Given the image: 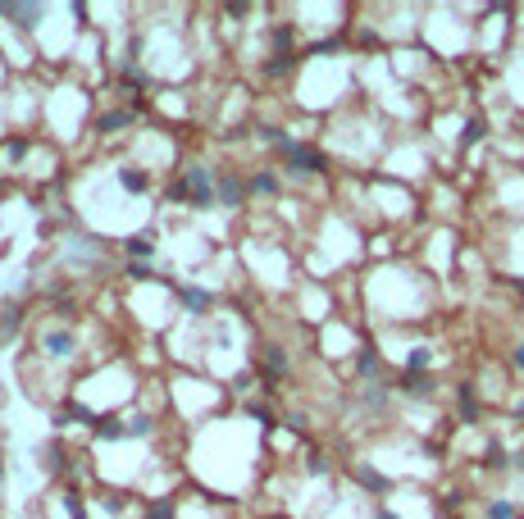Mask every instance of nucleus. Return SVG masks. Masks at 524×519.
<instances>
[{"label":"nucleus","instance_id":"obj_1","mask_svg":"<svg viewBox=\"0 0 524 519\" xmlns=\"http://www.w3.org/2000/svg\"><path fill=\"white\" fill-rule=\"evenodd\" d=\"M178 196H192V201H201V206H206L210 201V192H215V187H210V178H206V169H187V178L183 183L174 187Z\"/></svg>","mask_w":524,"mask_h":519},{"label":"nucleus","instance_id":"obj_2","mask_svg":"<svg viewBox=\"0 0 524 519\" xmlns=\"http://www.w3.org/2000/svg\"><path fill=\"white\" fill-rule=\"evenodd\" d=\"M283 151L292 155L296 169H319V155H315V151H306V146H292V141H283Z\"/></svg>","mask_w":524,"mask_h":519},{"label":"nucleus","instance_id":"obj_3","mask_svg":"<svg viewBox=\"0 0 524 519\" xmlns=\"http://www.w3.org/2000/svg\"><path fill=\"white\" fill-rule=\"evenodd\" d=\"M119 183L128 187V192H142V187H146V178H142V173H132V169H123V173H119Z\"/></svg>","mask_w":524,"mask_h":519},{"label":"nucleus","instance_id":"obj_4","mask_svg":"<svg viewBox=\"0 0 524 519\" xmlns=\"http://www.w3.org/2000/svg\"><path fill=\"white\" fill-rule=\"evenodd\" d=\"M219 196H224V206H237V201H242V187L237 183H224V187H219Z\"/></svg>","mask_w":524,"mask_h":519},{"label":"nucleus","instance_id":"obj_5","mask_svg":"<svg viewBox=\"0 0 524 519\" xmlns=\"http://www.w3.org/2000/svg\"><path fill=\"white\" fill-rule=\"evenodd\" d=\"M128 251H132V255H151V233H142V237H132V242H128Z\"/></svg>","mask_w":524,"mask_h":519},{"label":"nucleus","instance_id":"obj_6","mask_svg":"<svg viewBox=\"0 0 524 519\" xmlns=\"http://www.w3.org/2000/svg\"><path fill=\"white\" fill-rule=\"evenodd\" d=\"M46 346H51L55 356H69V346H73V342H69V337H60V333H51V337H46Z\"/></svg>","mask_w":524,"mask_h":519},{"label":"nucleus","instance_id":"obj_7","mask_svg":"<svg viewBox=\"0 0 524 519\" xmlns=\"http://www.w3.org/2000/svg\"><path fill=\"white\" fill-rule=\"evenodd\" d=\"M96 428H100V437H123V432H128V428H119L114 419H109V424H96Z\"/></svg>","mask_w":524,"mask_h":519},{"label":"nucleus","instance_id":"obj_8","mask_svg":"<svg viewBox=\"0 0 524 519\" xmlns=\"http://www.w3.org/2000/svg\"><path fill=\"white\" fill-rule=\"evenodd\" d=\"M492 519H515V510L506 506V501H497V506H492Z\"/></svg>","mask_w":524,"mask_h":519},{"label":"nucleus","instance_id":"obj_9","mask_svg":"<svg viewBox=\"0 0 524 519\" xmlns=\"http://www.w3.org/2000/svg\"><path fill=\"white\" fill-rule=\"evenodd\" d=\"M119 123H128V114H105V119H100V128H119Z\"/></svg>","mask_w":524,"mask_h":519},{"label":"nucleus","instance_id":"obj_10","mask_svg":"<svg viewBox=\"0 0 524 519\" xmlns=\"http://www.w3.org/2000/svg\"><path fill=\"white\" fill-rule=\"evenodd\" d=\"M424 365H428V351H424V346H419L415 356H410V369H424Z\"/></svg>","mask_w":524,"mask_h":519},{"label":"nucleus","instance_id":"obj_11","mask_svg":"<svg viewBox=\"0 0 524 519\" xmlns=\"http://www.w3.org/2000/svg\"><path fill=\"white\" fill-rule=\"evenodd\" d=\"M151 519H169V506H155V510H151Z\"/></svg>","mask_w":524,"mask_h":519},{"label":"nucleus","instance_id":"obj_12","mask_svg":"<svg viewBox=\"0 0 524 519\" xmlns=\"http://www.w3.org/2000/svg\"><path fill=\"white\" fill-rule=\"evenodd\" d=\"M515 360H520V369H524V346H520V351H515Z\"/></svg>","mask_w":524,"mask_h":519}]
</instances>
